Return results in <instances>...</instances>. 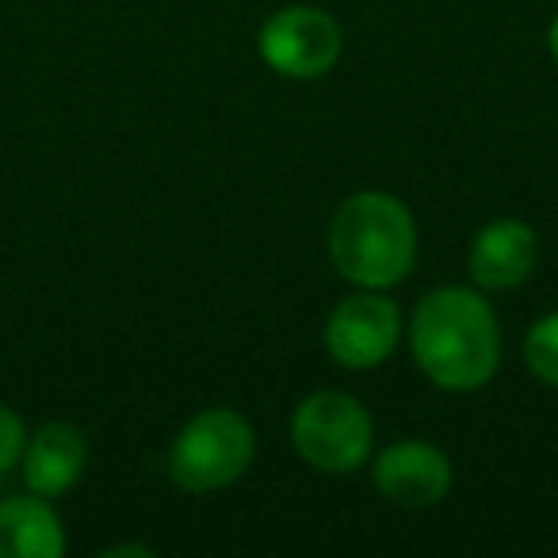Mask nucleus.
<instances>
[{"mask_svg":"<svg viewBox=\"0 0 558 558\" xmlns=\"http://www.w3.org/2000/svg\"><path fill=\"white\" fill-rule=\"evenodd\" d=\"M65 527L50 497L27 494L0 501V558H58Z\"/></svg>","mask_w":558,"mask_h":558,"instance_id":"nucleus-10","label":"nucleus"},{"mask_svg":"<svg viewBox=\"0 0 558 558\" xmlns=\"http://www.w3.org/2000/svg\"><path fill=\"white\" fill-rule=\"evenodd\" d=\"M256 428L230 405H210L187 417L169 448V478L184 494H215L253 466Z\"/></svg>","mask_w":558,"mask_h":558,"instance_id":"nucleus-3","label":"nucleus"},{"mask_svg":"<svg viewBox=\"0 0 558 558\" xmlns=\"http://www.w3.org/2000/svg\"><path fill=\"white\" fill-rule=\"evenodd\" d=\"M539 264V233L520 218H494L471 241L466 271L478 291H517Z\"/></svg>","mask_w":558,"mask_h":558,"instance_id":"nucleus-8","label":"nucleus"},{"mask_svg":"<svg viewBox=\"0 0 558 558\" xmlns=\"http://www.w3.org/2000/svg\"><path fill=\"white\" fill-rule=\"evenodd\" d=\"M451 459L428 440H398L372 463V482L383 501L402 509H433L451 489Z\"/></svg>","mask_w":558,"mask_h":558,"instance_id":"nucleus-7","label":"nucleus"},{"mask_svg":"<svg viewBox=\"0 0 558 558\" xmlns=\"http://www.w3.org/2000/svg\"><path fill=\"white\" fill-rule=\"evenodd\" d=\"M264 65L291 81H322L344 54V32L326 9L288 4L271 12L256 35Z\"/></svg>","mask_w":558,"mask_h":558,"instance_id":"nucleus-5","label":"nucleus"},{"mask_svg":"<svg viewBox=\"0 0 558 558\" xmlns=\"http://www.w3.org/2000/svg\"><path fill=\"white\" fill-rule=\"evenodd\" d=\"M291 444L314 471L352 474L372 459L375 421L360 398L344 390H314L291 413Z\"/></svg>","mask_w":558,"mask_h":558,"instance_id":"nucleus-4","label":"nucleus"},{"mask_svg":"<svg viewBox=\"0 0 558 558\" xmlns=\"http://www.w3.org/2000/svg\"><path fill=\"white\" fill-rule=\"evenodd\" d=\"M104 555H108V558H123V555L149 558V555H154V547H146V543H116V547H108Z\"/></svg>","mask_w":558,"mask_h":558,"instance_id":"nucleus-13","label":"nucleus"},{"mask_svg":"<svg viewBox=\"0 0 558 558\" xmlns=\"http://www.w3.org/2000/svg\"><path fill=\"white\" fill-rule=\"evenodd\" d=\"M405 337L421 375L451 395L482 390L501 367V326L478 288H433L421 295Z\"/></svg>","mask_w":558,"mask_h":558,"instance_id":"nucleus-1","label":"nucleus"},{"mask_svg":"<svg viewBox=\"0 0 558 558\" xmlns=\"http://www.w3.org/2000/svg\"><path fill=\"white\" fill-rule=\"evenodd\" d=\"M329 260L352 288H398L417 264L413 210L390 192H352L329 222Z\"/></svg>","mask_w":558,"mask_h":558,"instance_id":"nucleus-2","label":"nucleus"},{"mask_svg":"<svg viewBox=\"0 0 558 558\" xmlns=\"http://www.w3.org/2000/svg\"><path fill=\"white\" fill-rule=\"evenodd\" d=\"M322 341L337 367L372 372L395 356L402 341V311L387 291L356 288L329 311Z\"/></svg>","mask_w":558,"mask_h":558,"instance_id":"nucleus-6","label":"nucleus"},{"mask_svg":"<svg viewBox=\"0 0 558 558\" xmlns=\"http://www.w3.org/2000/svg\"><path fill=\"white\" fill-rule=\"evenodd\" d=\"M27 425L12 405L0 402V474H9L12 466L24 463V451H27Z\"/></svg>","mask_w":558,"mask_h":558,"instance_id":"nucleus-12","label":"nucleus"},{"mask_svg":"<svg viewBox=\"0 0 558 558\" xmlns=\"http://www.w3.org/2000/svg\"><path fill=\"white\" fill-rule=\"evenodd\" d=\"M524 364L543 387L558 390V311L543 314L524 337Z\"/></svg>","mask_w":558,"mask_h":558,"instance_id":"nucleus-11","label":"nucleus"},{"mask_svg":"<svg viewBox=\"0 0 558 558\" xmlns=\"http://www.w3.org/2000/svg\"><path fill=\"white\" fill-rule=\"evenodd\" d=\"M24 482L39 497H62L81 482L88 466V440L73 421H47L27 436Z\"/></svg>","mask_w":558,"mask_h":558,"instance_id":"nucleus-9","label":"nucleus"},{"mask_svg":"<svg viewBox=\"0 0 558 558\" xmlns=\"http://www.w3.org/2000/svg\"><path fill=\"white\" fill-rule=\"evenodd\" d=\"M547 50H550V58H555V65H558V16L550 20V27H547Z\"/></svg>","mask_w":558,"mask_h":558,"instance_id":"nucleus-14","label":"nucleus"}]
</instances>
